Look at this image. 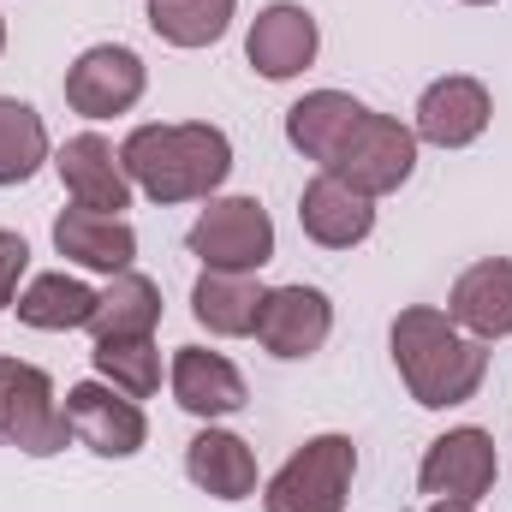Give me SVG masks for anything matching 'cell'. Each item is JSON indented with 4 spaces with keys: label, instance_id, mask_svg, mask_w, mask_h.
<instances>
[{
    "label": "cell",
    "instance_id": "1",
    "mask_svg": "<svg viewBox=\"0 0 512 512\" xmlns=\"http://www.w3.org/2000/svg\"><path fill=\"white\" fill-rule=\"evenodd\" d=\"M387 346H393L399 382L411 387V399L429 405V411H447V405L477 399V387H483V376H489L483 340H471V334H465L447 310H435V304L399 310Z\"/></svg>",
    "mask_w": 512,
    "mask_h": 512
},
{
    "label": "cell",
    "instance_id": "2",
    "mask_svg": "<svg viewBox=\"0 0 512 512\" xmlns=\"http://www.w3.org/2000/svg\"><path fill=\"white\" fill-rule=\"evenodd\" d=\"M131 185L155 203H209L233 173V137L209 120L185 126H137L120 143Z\"/></svg>",
    "mask_w": 512,
    "mask_h": 512
},
{
    "label": "cell",
    "instance_id": "3",
    "mask_svg": "<svg viewBox=\"0 0 512 512\" xmlns=\"http://www.w3.org/2000/svg\"><path fill=\"white\" fill-rule=\"evenodd\" d=\"M358 477L352 435H310L262 489V512H346Z\"/></svg>",
    "mask_w": 512,
    "mask_h": 512
},
{
    "label": "cell",
    "instance_id": "4",
    "mask_svg": "<svg viewBox=\"0 0 512 512\" xmlns=\"http://www.w3.org/2000/svg\"><path fill=\"white\" fill-rule=\"evenodd\" d=\"M66 441H72V429H66V411H60L48 370L0 358V447L54 459V453H66Z\"/></svg>",
    "mask_w": 512,
    "mask_h": 512
},
{
    "label": "cell",
    "instance_id": "5",
    "mask_svg": "<svg viewBox=\"0 0 512 512\" xmlns=\"http://www.w3.org/2000/svg\"><path fill=\"white\" fill-rule=\"evenodd\" d=\"M185 245L203 268L256 274L262 262H274V221L256 197H209V209L191 221Z\"/></svg>",
    "mask_w": 512,
    "mask_h": 512
},
{
    "label": "cell",
    "instance_id": "6",
    "mask_svg": "<svg viewBox=\"0 0 512 512\" xmlns=\"http://www.w3.org/2000/svg\"><path fill=\"white\" fill-rule=\"evenodd\" d=\"M328 173H340L352 191H364V197H387V191H399L411 173H417V131L399 126L393 114H364L358 131L346 137V149L334 155V167Z\"/></svg>",
    "mask_w": 512,
    "mask_h": 512
},
{
    "label": "cell",
    "instance_id": "7",
    "mask_svg": "<svg viewBox=\"0 0 512 512\" xmlns=\"http://www.w3.org/2000/svg\"><path fill=\"white\" fill-rule=\"evenodd\" d=\"M60 411H66L72 441L90 447L96 459H131V453H143V441H149V417H143V405L126 399L120 387H108V382L66 387Z\"/></svg>",
    "mask_w": 512,
    "mask_h": 512
},
{
    "label": "cell",
    "instance_id": "8",
    "mask_svg": "<svg viewBox=\"0 0 512 512\" xmlns=\"http://www.w3.org/2000/svg\"><path fill=\"white\" fill-rule=\"evenodd\" d=\"M501 477V459H495V435L465 423V429H447L429 441L423 465H417V489L429 501H483Z\"/></svg>",
    "mask_w": 512,
    "mask_h": 512
},
{
    "label": "cell",
    "instance_id": "9",
    "mask_svg": "<svg viewBox=\"0 0 512 512\" xmlns=\"http://www.w3.org/2000/svg\"><path fill=\"white\" fill-rule=\"evenodd\" d=\"M143 84H149V72L126 42H96L66 66V108L84 120H114L143 102Z\"/></svg>",
    "mask_w": 512,
    "mask_h": 512
},
{
    "label": "cell",
    "instance_id": "10",
    "mask_svg": "<svg viewBox=\"0 0 512 512\" xmlns=\"http://www.w3.org/2000/svg\"><path fill=\"white\" fill-rule=\"evenodd\" d=\"M334 334V304L316 286H268L262 316H256V340L268 358H316Z\"/></svg>",
    "mask_w": 512,
    "mask_h": 512
},
{
    "label": "cell",
    "instance_id": "11",
    "mask_svg": "<svg viewBox=\"0 0 512 512\" xmlns=\"http://www.w3.org/2000/svg\"><path fill=\"white\" fill-rule=\"evenodd\" d=\"M54 167H60V185L78 209H96V215H126L131 209V173L108 137H96V131L66 137Z\"/></svg>",
    "mask_w": 512,
    "mask_h": 512
},
{
    "label": "cell",
    "instance_id": "12",
    "mask_svg": "<svg viewBox=\"0 0 512 512\" xmlns=\"http://www.w3.org/2000/svg\"><path fill=\"white\" fill-rule=\"evenodd\" d=\"M495 120V102H489V84L483 78H435L423 96H417V143H435V149H465L477 143Z\"/></svg>",
    "mask_w": 512,
    "mask_h": 512
},
{
    "label": "cell",
    "instance_id": "13",
    "mask_svg": "<svg viewBox=\"0 0 512 512\" xmlns=\"http://www.w3.org/2000/svg\"><path fill=\"white\" fill-rule=\"evenodd\" d=\"M316 48H322V30H316V18H310L298 0L262 6L251 18V36H245V60H251L268 84L298 78V72L316 60Z\"/></svg>",
    "mask_w": 512,
    "mask_h": 512
},
{
    "label": "cell",
    "instance_id": "14",
    "mask_svg": "<svg viewBox=\"0 0 512 512\" xmlns=\"http://www.w3.org/2000/svg\"><path fill=\"white\" fill-rule=\"evenodd\" d=\"M298 227H304L322 251H352V245H364V239L376 233V197L352 191L340 173L322 167V173L304 185V197H298Z\"/></svg>",
    "mask_w": 512,
    "mask_h": 512
},
{
    "label": "cell",
    "instance_id": "15",
    "mask_svg": "<svg viewBox=\"0 0 512 512\" xmlns=\"http://www.w3.org/2000/svg\"><path fill=\"white\" fill-rule=\"evenodd\" d=\"M167 376H173L179 411H191V417H203V423H221V417L245 411V399H251L239 364L221 358V352H209V346H179Z\"/></svg>",
    "mask_w": 512,
    "mask_h": 512
},
{
    "label": "cell",
    "instance_id": "16",
    "mask_svg": "<svg viewBox=\"0 0 512 512\" xmlns=\"http://www.w3.org/2000/svg\"><path fill=\"white\" fill-rule=\"evenodd\" d=\"M447 316L471 334V340H507L512 334V256H489L471 262L453 292H447Z\"/></svg>",
    "mask_w": 512,
    "mask_h": 512
},
{
    "label": "cell",
    "instance_id": "17",
    "mask_svg": "<svg viewBox=\"0 0 512 512\" xmlns=\"http://www.w3.org/2000/svg\"><path fill=\"white\" fill-rule=\"evenodd\" d=\"M364 114H370V108H364L358 96H346V90H310L304 102L286 108V143H292L304 161L334 167V155L346 149V137L358 131Z\"/></svg>",
    "mask_w": 512,
    "mask_h": 512
},
{
    "label": "cell",
    "instance_id": "18",
    "mask_svg": "<svg viewBox=\"0 0 512 512\" xmlns=\"http://www.w3.org/2000/svg\"><path fill=\"white\" fill-rule=\"evenodd\" d=\"M54 251L78 268H96V274H126L131 256H137V233H131L126 215H96V209H66L54 221Z\"/></svg>",
    "mask_w": 512,
    "mask_h": 512
},
{
    "label": "cell",
    "instance_id": "19",
    "mask_svg": "<svg viewBox=\"0 0 512 512\" xmlns=\"http://www.w3.org/2000/svg\"><path fill=\"white\" fill-rule=\"evenodd\" d=\"M185 477L215 495V501H251L256 495V453L251 441H239L233 429H197L185 447Z\"/></svg>",
    "mask_w": 512,
    "mask_h": 512
},
{
    "label": "cell",
    "instance_id": "20",
    "mask_svg": "<svg viewBox=\"0 0 512 512\" xmlns=\"http://www.w3.org/2000/svg\"><path fill=\"white\" fill-rule=\"evenodd\" d=\"M262 298L268 286L256 274H233V268H203L197 286H191V316L221 334V340H239V334H256V316H262Z\"/></svg>",
    "mask_w": 512,
    "mask_h": 512
},
{
    "label": "cell",
    "instance_id": "21",
    "mask_svg": "<svg viewBox=\"0 0 512 512\" xmlns=\"http://www.w3.org/2000/svg\"><path fill=\"white\" fill-rule=\"evenodd\" d=\"M18 322L24 328H42V334H72V328H90L96 316V286L72 280V274H30L12 298Z\"/></svg>",
    "mask_w": 512,
    "mask_h": 512
},
{
    "label": "cell",
    "instance_id": "22",
    "mask_svg": "<svg viewBox=\"0 0 512 512\" xmlns=\"http://www.w3.org/2000/svg\"><path fill=\"white\" fill-rule=\"evenodd\" d=\"M155 322H161V286L149 274L126 268L96 292V316H90L96 340H149Z\"/></svg>",
    "mask_w": 512,
    "mask_h": 512
},
{
    "label": "cell",
    "instance_id": "23",
    "mask_svg": "<svg viewBox=\"0 0 512 512\" xmlns=\"http://www.w3.org/2000/svg\"><path fill=\"white\" fill-rule=\"evenodd\" d=\"M239 0H149V30L173 48H209L227 36Z\"/></svg>",
    "mask_w": 512,
    "mask_h": 512
},
{
    "label": "cell",
    "instance_id": "24",
    "mask_svg": "<svg viewBox=\"0 0 512 512\" xmlns=\"http://www.w3.org/2000/svg\"><path fill=\"white\" fill-rule=\"evenodd\" d=\"M48 161V126L30 102L0 96V185H24Z\"/></svg>",
    "mask_w": 512,
    "mask_h": 512
},
{
    "label": "cell",
    "instance_id": "25",
    "mask_svg": "<svg viewBox=\"0 0 512 512\" xmlns=\"http://www.w3.org/2000/svg\"><path fill=\"white\" fill-rule=\"evenodd\" d=\"M96 376L108 387H120L126 399H149L161 387V352H155V334L149 340H96L90 352Z\"/></svg>",
    "mask_w": 512,
    "mask_h": 512
},
{
    "label": "cell",
    "instance_id": "26",
    "mask_svg": "<svg viewBox=\"0 0 512 512\" xmlns=\"http://www.w3.org/2000/svg\"><path fill=\"white\" fill-rule=\"evenodd\" d=\"M24 268H30V245H24L18 233H0V316L12 310V298H18V280H24Z\"/></svg>",
    "mask_w": 512,
    "mask_h": 512
},
{
    "label": "cell",
    "instance_id": "27",
    "mask_svg": "<svg viewBox=\"0 0 512 512\" xmlns=\"http://www.w3.org/2000/svg\"><path fill=\"white\" fill-rule=\"evenodd\" d=\"M429 512H477L471 501H429Z\"/></svg>",
    "mask_w": 512,
    "mask_h": 512
},
{
    "label": "cell",
    "instance_id": "28",
    "mask_svg": "<svg viewBox=\"0 0 512 512\" xmlns=\"http://www.w3.org/2000/svg\"><path fill=\"white\" fill-rule=\"evenodd\" d=\"M0 48H6V18H0Z\"/></svg>",
    "mask_w": 512,
    "mask_h": 512
},
{
    "label": "cell",
    "instance_id": "29",
    "mask_svg": "<svg viewBox=\"0 0 512 512\" xmlns=\"http://www.w3.org/2000/svg\"><path fill=\"white\" fill-rule=\"evenodd\" d=\"M465 6H495V0H465Z\"/></svg>",
    "mask_w": 512,
    "mask_h": 512
}]
</instances>
